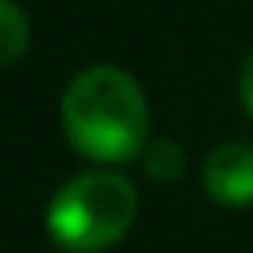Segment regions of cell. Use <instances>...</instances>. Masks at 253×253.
<instances>
[{"label":"cell","instance_id":"5b68a950","mask_svg":"<svg viewBox=\"0 0 253 253\" xmlns=\"http://www.w3.org/2000/svg\"><path fill=\"white\" fill-rule=\"evenodd\" d=\"M0 28H4V63H16L28 47V20L12 0H0Z\"/></svg>","mask_w":253,"mask_h":253},{"label":"cell","instance_id":"3957f363","mask_svg":"<svg viewBox=\"0 0 253 253\" xmlns=\"http://www.w3.org/2000/svg\"><path fill=\"white\" fill-rule=\"evenodd\" d=\"M202 190L210 202L241 210L253 202V142H221L202 162Z\"/></svg>","mask_w":253,"mask_h":253},{"label":"cell","instance_id":"7a4b0ae2","mask_svg":"<svg viewBox=\"0 0 253 253\" xmlns=\"http://www.w3.org/2000/svg\"><path fill=\"white\" fill-rule=\"evenodd\" d=\"M138 217V190L119 170H87L63 182L47 206V233L63 253H107Z\"/></svg>","mask_w":253,"mask_h":253},{"label":"cell","instance_id":"6da1fadb","mask_svg":"<svg viewBox=\"0 0 253 253\" xmlns=\"http://www.w3.org/2000/svg\"><path fill=\"white\" fill-rule=\"evenodd\" d=\"M59 119L67 142L83 158L115 166L146 150V134H150L146 95L138 79L123 67L111 63L83 67L59 99Z\"/></svg>","mask_w":253,"mask_h":253},{"label":"cell","instance_id":"277c9868","mask_svg":"<svg viewBox=\"0 0 253 253\" xmlns=\"http://www.w3.org/2000/svg\"><path fill=\"white\" fill-rule=\"evenodd\" d=\"M142 166H146V174L154 178V182H174L178 174H182V146L174 142V138H154V142H146V150H142Z\"/></svg>","mask_w":253,"mask_h":253},{"label":"cell","instance_id":"8992f818","mask_svg":"<svg viewBox=\"0 0 253 253\" xmlns=\"http://www.w3.org/2000/svg\"><path fill=\"white\" fill-rule=\"evenodd\" d=\"M237 91H241V107H245V115L253 119V47H249V55L241 59V75H237Z\"/></svg>","mask_w":253,"mask_h":253}]
</instances>
